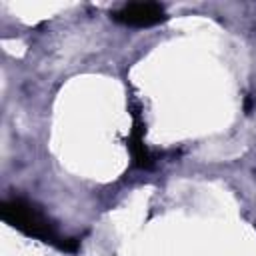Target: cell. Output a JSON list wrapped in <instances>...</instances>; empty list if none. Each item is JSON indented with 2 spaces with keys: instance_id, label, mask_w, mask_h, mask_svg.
<instances>
[{
  "instance_id": "1",
  "label": "cell",
  "mask_w": 256,
  "mask_h": 256,
  "mask_svg": "<svg viewBox=\"0 0 256 256\" xmlns=\"http://www.w3.org/2000/svg\"><path fill=\"white\" fill-rule=\"evenodd\" d=\"M0 216L6 224H10L12 228L20 230L22 234H26L30 238L42 240L50 246L64 250V252H76L78 250V240L64 238L62 234H58V230L48 220V216L24 198L4 200L0 204Z\"/></svg>"
},
{
  "instance_id": "3",
  "label": "cell",
  "mask_w": 256,
  "mask_h": 256,
  "mask_svg": "<svg viewBox=\"0 0 256 256\" xmlns=\"http://www.w3.org/2000/svg\"><path fill=\"white\" fill-rule=\"evenodd\" d=\"M128 146H130V152H132V158H134V164L136 166L148 168L152 164V156H150L148 148L142 142V128H140L138 122L134 124V130H132V134L128 138Z\"/></svg>"
},
{
  "instance_id": "2",
  "label": "cell",
  "mask_w": 256,
  "mask_h": 256,
  "mask_svg": "<svg viewBox=\"0 0 256 256\" xmlns=\"http://www.w3.org/2000/svg\"><path fill=\"white\" fill-rule=\"evenodd\" d=\"M112 18L120 24L126 26H136V28H146L154 26L166 20L164 8L154 2H136V4H126L120 10L112 14Z\"/></svg>"
}]
</instances>
